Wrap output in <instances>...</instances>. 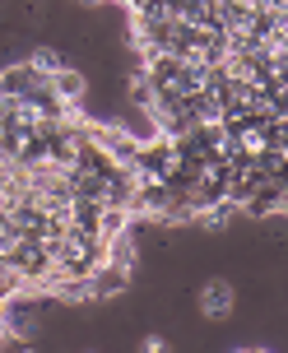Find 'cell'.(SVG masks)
Segmentation results:
<instances>
[{"label": "cell", "mask_w": 288, "mask_h": 353, "mask_svg": "<svg viewBox=\"0 0 288 353\" xmlns=\"http://www.w3.org/2000/svg\"><path fill=\"white\" fill-rule=\"evenodd\" d=\"M140 353H167V339H163V335H144L140 339Z\"/></svg>", "instance_id": "7a4b0ae2"}, {"label": "cell", "mask_w": 288, "mask_h": 353, "mask_svg": "<svg viewBox=\"0 0 288 353\" xmlns=\"http://www.w3.org/2000/svg\"><path fill=\"white\" fill-rule=\"evenodd\" d=\"M237 353H270V349H237Z\"/></svg>", "instance_id": "3957f363"}, {"label": "cell", "mask_w": 288, "mask_h": 353, "mask_svg": "<svg viewBox=\"0 0 288 353\" xmlns=\"http://www.w3.org/2000/svg\"><path fill=\"white\" fill-rule=\"evenodd\" d=\"M196 307L205 321H228L237 312V288L228 279H205L196 293Z\"/></svg>", "instance_id": "6da1fadb"}, {"label": "cell", "mask_w": 288, "mask_h": 353, "mask_svg": "<svg viewBox=\"0 0 288 353\" xmlns=\"http://www.w3.org/2000/svg\"><path fill=\"white\" fill-rule=\"evenodd\" d=\"M84 353H98V349H84Z\"/></svg>", "instance_id": "277c9868"}]
</instances>
